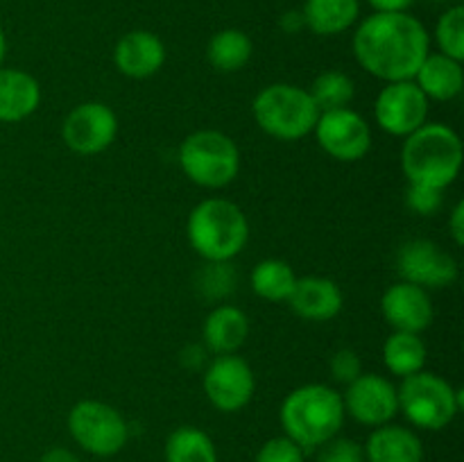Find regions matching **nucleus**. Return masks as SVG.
I'll return each instance as SVG.
<instances>
[{
	"label": "nucleus",
	"instance_id": "7c9ffc66",
	"mask_svg": "<svg viewBox=\"0 0 464 462\" xmlns=\"http://www.w3.org/2000/svg\"><path fill=\"white\" fill-rule=\"evenodd\" d=\"M254 462H304L302 447L293 442L290 438L281 435V438H272L258 448L256 460Z\"/></svg>",
	"mask_w": 464,
	"mask_h": 462
},
{
	"label": "nucleus",
	"instance_id": "39448f33",
	"mask_svg": "<svg viewBox=\"0 0 464 462\" xmlns=\"http://www.w3.org/2000/svg\"><path fill=\"white\" fill-rule=\"evenodd\" d=\"M252 113L267 136L279 140H299L315 130L320 109L311 93L295 84H270L254 98Z\"/></svg>",
	"mask_w": 464,
	"mask_h": 462
},
{
	"label": "nucleus",
	"instance_id": "0eeeda50",
	"mask_svg": "<svg viewBox=\"0 0 464 462\" xmlns=\"http://www.w3.org/2000/svg\"><path fill=\"white\" fill-rule=\"evenodd\" d=\"M179 166L193 184L202 188H225L240 170L238 145L218 130L193 131L181 140Z\"/></svg>",
	"mask_w": 464,
	"mask_h": 462
},
{
	"label": "nucleus",
	"instance_id": "6ab92c4d",
	"mask_svg": "<svg viewBox=\"0 0 464 462\" xmlns=\"http://www.w3.org/2000/svg\"><path fill=\"white\" fill-rule=\"evenodd\" d=\"M367 462H421L424 444L415 430L406 426L385 424L374 428L362 447Z\"/></svg>",
	"mask_w": 464,
	"mask_h": 462
},
{
	"label": "nucleus",
	"instance_id": "f03ea898",
	"mask_svg": "<svg viewBox=\"0 0 464 462\" xmlns=\"http://www.w3.org/2000/svg\"><path fill=\"white\" fill-rule=\"evenodd\" d=\"M279 417L285 438L302 447V451H313L338 438L347 415L338 390L324 383H308L284 399Z\"/></svg>",
	"mask_w": 464,
	"mask_h": 462
},
{
	"label": "nucleus",
	"instance_id": "4c0bfd02",
	"mask_svg": "<svg viewBox=\"0 0 464 462\" xmlns=\"http://www.w3.org/2000/svg\"><path fill=\"white\" fill-rule=\"evenodd\" d=\"M281 27H284L285 32H299L304 27V16L302 12H285L284 16H281Z\"/></svg>",
	"mask_w": 464,
	"mask_h": 462
},
{
	"label": "nucleus",
	"instance_id": "e433bc0d",
	"mask_svg": "<svg viewBox=\"0 0 464 462\" xmlns=\"http://www.w3.org/2000/svg\"><path fill=\"white\" fill-rule=\"evenodd\" d=\"M39 462H82L71 448H63V447H53L41 456Z\"/></svg>",
	"mask_w": 464,
	"mask_h": 462
},
{
	"label": "nucleus",
	"instance_id": "b1692460",
	"mask_svg": "<svg viewBox=\"0 0 464 462\" xmlns=\"http://www.w3.org/2000/svg\"><path fill=\"white\" fill-rule=\"evenodd\" d=\"M252 39L245 32L234 30V27L213 34L207 45L208 63L220 72H236L245 68L252 59Z\"/></svg>",
	"mask_w": 464,
	"mask_h": 462
},
{
	"label": "nucleus",
	"instance_id": "5701e85b",
	"mask_svg": "<svg viewBox=\"0 0 464 462\" xmlns=\"http://www.w3.org/2000/svg\"><path fill=\"white\" fill-rule=\"evenodd\" d=\"M429 349L420 333H406V331H394L383 344V362L390 374L406 376L417 374L424 370Z\"/></svg>",
	"mask_w": 464,
	"mask_h": 462
},
{
	"label": "nucleus",
	"instance_id": "a211bd4d",
	"mask_svg": "<svg viewBox=\"0 0 464 462\" xmlns=\"http://www.w3.org/2000/svg\"><path fill=\"white\" fill-rule=\"evenodd\" d=\"M249 335V320L238 306L220 303L204 320V347L216 356L236 353Z\"/></svg>",
	"mask_w": 464,
	"mask_h": 462
},
{
	"label": "nucleus",
	"instance_id": "6e6552de",
	"mask_svg": "<svg viewBox=\"0 0 464 462\" xmlns=\"http://www.w3.org/2000/svg\"><path fill=\"white\" fill-rule=\"evenodd\" d=\"M68 430L86 453L98 457L116 456L130 439V426L121 410L98 399H84L71 408Z\"/></svg>",
	"mask_w": 464,
	"mask_h": 462
},
{
	"label": "nucleus",
	"instance_id": "393cba45",
	"mask_svg": "<svg viewBox=\"0 0 464 462\" xmlns=\"http://www.w3.org/2000/svg\"><path fill=\"white\" fill-rule=\"evenodd\" d=\"M166 462H218L213 439L195 426H181L168 435Z\"/></svg>",
	"mask_w": 464,
	"mask_h": 462
},
{
	"label": "nucleus",
	"instance_id": "c756f323",
	"mask_svg": "<svg viewBox=\"0 0 464 462\" xmlns=\"http://www.w3.org/2000/svg\"><path fill=\"white\" fill-rule=\"evenodd\" d=\"M444 190L426 184H411L406 190V204L417 216H435L444 204Z\"/></svg>",
	"mask_w": 464,
	"mask_h": 462
},
{
	"label": "nucleus",
	"instance_id": "c9c22d12",
	"mask_svg": "<svg viewBox=\"0 0 464 462\" xmlns=\"http://www.w3.org/2000/svg\"><path fill=\"white\" fill-rule=\"evenodd\" d=\"M376 12H385V14H392V12H408V9L415 5V0H367Z\"/></svg>",
	"mask_w": 464,
	"mask_h": 462
},
{
	"label": "nucleus",
	"instance_id": "f3484780",
	"mask_svg": "<svg viewBox=\"0 0 464 462\" xmlns=\"http://www.w3.org/2000/svg\"><path fill=\"white\" fill-rule=\"evenodd\" d=\"M288 302L302 320L329 322L343 311V290L326 276H304L297 279Z\"/></svg>",
	"mask_w": 464,
	"mask_h": 462
},
{
	"label": "nucleus",
	"instance_id": "cd10ccee",
	"mask_svg": "<svg viewBox=\"0 0 464 462\" xmlns=\"http://www.w3.org/2000/svg\"><path fill=\"white\" fill-rule=\"evenodd\" d=\"M195 288L207 302H222L238 288V272L231 261H207L195 274Z\"/></svg>",
	"mask_w": 464,
	"mask_h": 462
},
{
	"label": "nucleus",
	"instance_id": "20e7f679",
	"mask_svg": "<svg viewBox=\"0 0 464 462\" xmlns=\"http://www.w3.org/2000/svg\"><path fill=\"white\" fill-rule=\"evenodd\" d=\"M186 234L204 261H231L247 245L249 222L238 204L211 197L190 211Z\"/></svg>",
	"mask_w": 464,
	"mask_h": 462
},
{
	"label": "nucleus",
	"instance_id": "4468645a",
	"mask_svg": "<svg viewBox=\"0 0 464 462\" xmlns=\"http://www.w3.org/2000/svg\"><path fill=\"white\" fill-rule=\"evenodd\" d=\"M344 415L353 417L358 424L379 426L390 424L399 412V394L392 380L381 374H361L347 385L343 394Z\"/></svg>",
	"mask_w": 464,
	"mask_h": 462
},
{
	"label": "nucleus",
	"instance_id": "f704fd0d",
	"mask_svg": "<svg viewBox=\"0 0 464 462\" xmlns=\"http://www.w3.org/2000/svg\"><path fill=\"white\" fill-rule=\"evenodd\" d=\"M449 229H451L453 243H456L458 247H462L464 245V204L462 202H458L456 207H453L451 217H449Z\"/></svg>",
	"mask_w": 464,
	"mask_h": 462
},
{
	"label": "nucleus",
	"instance_id": "a878e982",
	"mask_svg": "<svg viewBox=\"0 0 464 462\" xmlns=\"http://www.w3.org/2000/svg\"><path fill=\"white\" fill-rule=\"evenodd\" d=\"M295 284H297V274L288 263L279 261V258L261 261L252 270L254 293L267 302H288Z\"/></svg>",
	"mask_w": 464,
	"mask_h": 462
},
{
	"label": "nucleus",
	"instance_id": "bb28decb",
	"mask_svg": "<svg viewBox=\"0 0 464 462\" xmlns=\"http://www.w3.org/2000/svg\"><path fill=\"white\" fill-rule=\"evenodd\" d=\"M311 98L317 104L320 113L334 111V109H344L352 104L353 95H356V86L353 80L343 71H324L313 80Z\"/></svg>",
	"mask_w": 464,
	"mask_h": 462
},
{
	"label": "nucleus",
	"instance_id": "9b49d317",
	"mask_svg": "<svg viewBox=\"0 0 464 462\" xmlns=\"http://www.w3.org/2000/svg\"><path fill=\"white\" fill-rule=\"evenodd\" d=\"M374 118L383 131L406 139L429 122V98L412 80L388 82L374 102Z\"/></svg>",
	"mask_w": 464,
	"mask_h": 462
},
{
	"label": "nucleus",
	"instance_id": "ddd939ff",
	"mask_svg": "<svg viewBox=\"0 0 464 462\" xmlns=\"http://www.w3.org/2000/svg\"><path fill=\"white\" fill-rule=\"evenodd\" d=\"M399 274L420 288H447L458 279V263L447 249L426 238L408 240L397 256Z\"/></svg>",
	"mask_w": 464,
	"mask_h": 462
},
{
	"label": "nucleus",
	"instance_id": "1a4fd4ad",
	"mask_svg": "<svg viewBox=\"0 0 464 462\" xmlns=\"http://www.w3.org/2000/svg\"><path fill=\"white\" fill-rule=\"evenodd\" d=\"M202 388L213 408L220 412H238L252 401L256 379L245 358L238 353L216 356L204 370Z\"/></svg>",
	"mask_w": 464,
	"mask_h": 462
},
{
	"label": "nucleus",
	"instance_id": "aec40b11",
	"mask_svg": "<svg viewBox=\"0 0 464 462\" xmlns=\"http://www.w3.org/2000/svg\"><path fill=\"white\" fill-rule=\"evenodd\" d=\"M41 86L21 68H0V122H21L39 109Z\"/></svg>",
	"mask_w": 464,
	"mask_h": 462
},
{
	"label": "nucleus",
	"instance_id": "58836bf2",
	"mask_svg": "<svg viewBox=\"0 0 464 462\" xmlns=\"http://www.w3.org/2000/svg\"><path fill=\"white\" fill-rule=\"evenodd\" d=\"M5 53H7V39H5V32H3V27H0V66H3Z\"/></svg>",
	"mask_w": 464,
	"mask_h": 462
},
{
	"label": "nucleus",
	"instance_id": "72a5a7b5",
	"mask_svg": "<svg viewBox=\"0 0 464 462\" xmlns=\"http://www.w3.org/2000/svg\"><path fill=\"white\" fill-rule=\"evenodd\" d=\"M207 347H199V344H188V347L181 351L179 361L186 370H199L202 365H207Z\"/></svg>",
	"mask_w": 464,
	"mask_h": 462
},
{
	"label": "nucleus",
	"instance_id": "7ed1b4c3",
	"mask_svg": "<svg viewBox=\"0 0 464 462\" xmlns=\"http://www.w3.org/2000/svg\"><path fill=\"white\" fill-rule=\"evenodd\" d=\"M462 168V140L442 122H424L406 136L401 148V170L408 184L447 188Z\"/></svg>",
	"mask_w": 464,
	"mask_h": 462
},
{
	"label": "nucleus",
	"instance_id": "473e14b6",
	"mask_svg": "<svg viewBox=\"0 0 464 462\" xmlns=\"http://www.w3.org/2000/svg\"><path fill=\"white\" fill-rule=\"evenodd\" d=\"M329 371L331 376H334V380L349 385L352 380H356L358 376L362 374L361 356H358L353 349H340V351H335L334 356H331Z\"/></svg>",
	"mask_w": 464,
	"mask_h": 462
},
{
	"label": "nucleus",
	"instance_id": "423d86ee",
	"mask_svg": "<svg viewBox=\"0 0 464 462\" xmlns=\"http://www.w3.org/2000/svg\"><path fill=\"white\" fill-rule=\"evenodd\" d=\"M399 412L417 428L442 430L462 408V392L433 371L406 376L397 388Z\"/></svg>",
	"mask_w": 464,
	"mask_h": 462
},
{
	"label": "nucleus",
	"instance_id": "f8f14e48",
	"mask_svg": "<svg viewBox=\"0 0 464 462\" xmlns=\"http://www.w3.org/2000/svg\"><path fill=\"white\" fill-rule=\"evenodd\" d=\"M118 118L111 107L102 102L77 104L62 125V139L82 157L100 154L116 140Z\"/></svg>",
	"mask_w": 464,
	"mask_h": 462
},
{
	"label": "nucleus",
	"instance_id": "c85d7f7f",
	"mask_svg": "<svg viewBox=\"0 0 464 462\" xmlns=\"http://www.w3.org/2000/svg\"><path fill=\"white\" fill-rule=\"evenodd\" d=\"M435 39H438L440 53L447 57L464 59V7L462 5H453L451 9L440 16L438 25H435Z\"/></svg>",
	"mask_w": 464,
	"mask_h": 462
},
{
	"label": "nucleus",
	"instance_id": "9d476101",
	"mask_svg": "<svg viewBox=\"0 0 464 462\" xmlns=\"http://www.w3.org/2000/svg\"><path fill=\"white\" fill-rule=\"evenodd\" d=\"M313 131L320 148L338 161H361L372 149L370 122L352 107L320 113Z\"/></svg>",
	"mask_w": 464,
	"mask_h": 462
},
{
	"label": "nucleus",
	"instance_id": "f257e3e1",
	"mask_svg": "<svg viewBox=\"0 0 464 462\" xmlns=\"http://www.w3.org/2000/svg\"><path fill=\"white\" fill-rule=\"evenodd\" d=\"M430 39L420 18L408 12H376L353 34V57L383 82L412 80L429 57Z\"/></svg>",
	"mask_w": 464,
	"mask_h": 462
},
{
	"label": "nucleus",
	"instance_id": "dca6fc26",
	"mask_svg": "<svg viewBox=\"0 0 464 462\" xmlns=\"http://www.w3.org/2000/svg\"><path fill=\"white\" fill-rule=\"evenodd\" d=\"M113 63L122 75L131 80H145L157 75L166 63V45L148 30L127 32L113 48Z\"/></svg>",
	"mask_w": 464,
	"mask_h": 462
},
{
	"label": "nucleus",
	"instance_id": "4be33fe9",
	"mask_svg": "<svg viewBox=\"0 0 464 462\" xmlns=\"http://www.w3.org/2000/svg\"><path fill=\"white\" fill-rule=\"evenodd\" d=\"M361 14L358 0H306L302 9L304 25L320 36L347 32Z\"/></svg>",
	"mask_w": 464,
	"mask_h": 462
},
{
	"label": "nucleus",
	"instance_id": "412c9836",
	"mask_svg": "<svg viewBox=\"0 0 464 462\" xmlns=\"http://www.w3.org/2000/svg\"><path fill=\"white\" fill-rule=\"evenodd\" d=\"M421 93L429 100H438V102H449V100L458 98L462 93L464 86V71L462 62L447 57V54H429L420 71L412 77Z\"/></svg>",
	"mask_w": 464,
	"mask_h": 462
},
{
	"label": "nucleus",
	"instance_id": "2f4dec72",
	"mask_svg": "<svg viewBox=\"0 0 464 462\" xmlns=\"http://www.w3.org/2000/svg\"><path fill=\"white\" fill-rule=\"evenodd\" d=\"M317 462H367L361 444L349 438H334L320 447Z\"/></svg>",
	"mask_w": 464,
	"mask_h": 462
},
{
	"label": "nucleus",
	"instance_id": "2eb2a0df",
	"mask_svg": "<svg viewBox=\"0 0 464 462\" xmlns=\"http://www.w3.org/2000/svg\"><path fill=\"white\" fill-rule=\"evenodd\" d=\"M381 313L394 331L421 333L433 322V302L429 290L408 281H399L383 293Z\"/></svg>",
	"mask_w": 464,
	"mask_h": 462
}]
</instances>
